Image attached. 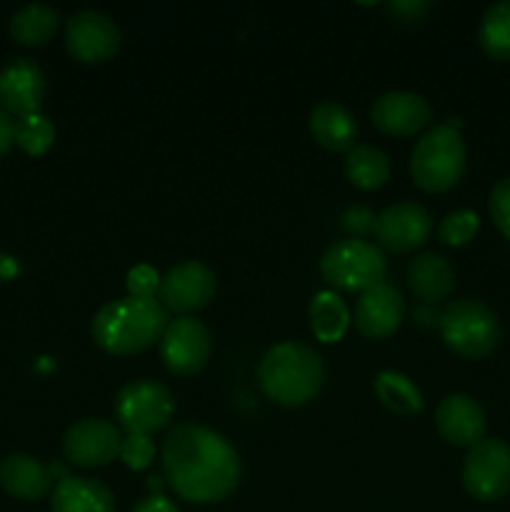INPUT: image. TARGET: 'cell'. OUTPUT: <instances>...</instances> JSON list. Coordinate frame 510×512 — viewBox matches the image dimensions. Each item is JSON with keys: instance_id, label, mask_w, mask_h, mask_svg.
I'll list each match as a JSON object with an SVG mask.
<instances>
[{"instance_id": "1", "label": "cell", "mask_w": 510, "mask_h": 512, "mask_svg": "<svg viewBox=\"0 0 510 512\" xmlns=\"http://www.w3.org/2000/svg\"><path fill=\"white\" fill-rule=\"evenodd\" d=\"M160 458L170 488L195 505L228 498L240 480V458L233 445L203 425H175L165 435Z\"/></svg>"}, {"instance_id": "2", "label": "cell", "mask_w": 510, "mask_h": 512, "mask_svg": "<svg viewBox=\"0 0 510 512\" xmlns=\"http://www.w3.org/2000/svg\"><path fill=\"white\" fill-rule=\"evenodd\" d=\"M168 313L155 298H118L95 313L90 333L108 355H135L155 345L168 328Z\"/></svg>"}, {"instance_id": "3", "label": "cell", "mask_w": 510, "mask_h": 512, "mask_svg": "<svg viewBox=\"0 0 510 512\" xmlns=\"http://www.w3.org/2000/svg\"><path fill=\"white\" fill-rule=\"evenodd\" d=\"M258 380L265 398L285 408H300L310 403L323 388V358L310 345L285 340L263 355Z\"/></svg>"}, {"instance_id": "4", "label": "cell", "mask_w": 510, "mask_h": 512, "mask_svg": "<svg viewBox=\"0 0 510 512\" xmlns=\"http://www.w3.org/2000/svg\"><path fill=\"white\" fill-rule=\"evenodd\" d=\"M468 165L463 135L458 123L435 125L415 143L410 155V175L425 193H445L460 183Z\"/></svg>"}, {"instance_id": "5", "label": "cell", "mask_w": 510, "mask_h": 512, "mask_svg": "<svg viewBox=\"0 0 510 512\" xmlns=\"http://www.w3.org/2000/svg\"><path fill=\"white\" fill-rule=\"evenodd\" d=\"M440 335L455 355L468 360L485 358L500 343L498 315L480 300H453L438 318Z\"/></svg>"}, {"instance_id": "6", "label": "cell", "mask_w": 510, "mask_h": 512, "mask_svg": "<svg viewBox=\"0 0 510 512\" xmlns=\"http://www.w3.org/2000/svg\"><path fill=\"white\" fill-rule=\"evenodd\" d=\"M385 255L378 245L363 238L338 240L330 245L320 258V275L325 283L345 293H365L383 283L385 278Z\"/></svg>"}, {"instance_id": "7", "label": "cell", "mask_w": 510, "mask_h": 512, "mask_svg": "<svg viewBox=\"0 0 510 512\" xmlns=\"http://www.w3.org/2000/svg\"><path fill=\"white\" fill-rule=\"evenodd\" d=\"M115 420L128 435H145L150 438L153 433L163 430L173 418V395L168 388L155 380L140 378L130 380L128 385L118 390L115 395Z\"/></svg>"}, {"instance_id": "8", "label": "cell", "mask_w": 510, "mask_h": 512, "mask_svg": "<svg viewBox=\"0 0 510 512\" xmlns=\"http://www.w3.org/2000/svg\"><path fill=\"white\" fill-rule=\"evenodd\" d=\"M463 488L480 503H495L510 493V445L505 440L485 438L468 450Z\"/></svg>"}, {"instance_id": "9", "label": "cell", "mask_w": 510, "mask_h": 512, "mask_svg": "<svg viewBox=\"0 0 510 512\" xmlns=\"http://www.w3.org/2000/svg\"><path fill=\"white\" fill-rule=\"evenodd\" d=\"M218 290L215 273L200 260H185L170 268L160 280L158 303L165 313H175L180 318H188L190 313H198L213 300Z\"/></svg>"}, {"instance_id": "10", "label": "cell", "mask_w": 510, "mask_h": 512, "mask_svg": "<svg viewBox=\"0 0 510 512\" xmlns=\"http://www.w3.org/2000/svg\"><path fill=\"white\" fill-rule=\"evenodd\" d=\"M123 435L120 428L103 418H85L70 425L63 438L65 460L78 468H103L120 458Z\"/></svg>"}, {"instance_id": "11", "label": "cell", "mask_w": 510, "mask_h": 512, "mask_svg": "<svg viewBox=\"0 0 510 512\" xmlns=\"http://www.w3.org/2000/svg\"><path fill=\"white\" fill-rule=\"evenodd\" d=\"M65 45L75 60L98 65L118 53L120 30L110 15L100 10H80L65 25Z\"/></svg>"}, {"instance_id": "12", "label": "cell", "mask_w": 510, "mask_h": 512, "mask_svg": "<svg viewBox=\"0 0 510 512\" xmlns=\"http://www.w3.org/2000/svg\"><path fill=\"white\" fill-rule=\"evenodd\" d=\"M160 358L173 375L200 373L210 358V330L195 318H175L160 338Z\"/></svg>"}, {"instance_id": "13", "label": "cell", "mask_w": 510, "mask_h": 512, "mask_svg": "<svg viewBox=\"0 0 510 512\" xmlns=\"http://www.w3.org/2000/svg\"><path fill=\"white\" fill-rule=\"evenodd\" d=\"M375 238L380 250L388 253H410L420 248L433 233V218L418 203H395L375 218Z\"/></svg>"}, {"instance_id": "14", "label": "cell", "mask_w": 510, "mask_h": 512, "mask_svg": "<svg viewBox=\"0 0 510 512\" xmlns=\"http://www.w3.org/2000/svg\"><path fill=\"white\" fill-rule=\"evenodd\" d=\"M45 98V73L35 60L15 58L0 68V105L8 115H35Z\"/></svg>"}, {"instance_id": "15", "label": "cell", "mask_w": 510, "mask_h": 512, "mask_svg": "<svg viewBox=\"0 0 510 512\" xmlns=\"http://www.w3.org/2000/svg\"><path fill=\"white\" fill-rule=\"evenodd\" d=\"M435 428L445 443L455 448H475L480 440H485V408L473 398V395L455 393L448 395L435 410Z\"/></svg>"}, {"instance_id": "16", "label": "cell", "mask_w": 510, "mask_h": 512, "mask_svg": "<svg viewBox=\"0 0 510 512\" xmlns=\"http://www.w3.org/2000/svg\"><path fill=\"white\" fill-rule=\"evenodd\" d=\"M430 118H433V110L428 100L408 90H390L380 95L370 110L375 128L385 135H398V138L420 133L430 123Z\"/></svg>"}, {"instance_id": "17", "label": "cell", "mask_w": 510, "mask_h": 512, "mask_svg": "<svg viewBox=\"0 0 510 512\" xmlns=\"http://www.w3.org/2000/svg\"><path fill=\"white\" fill-rule=\"evenodd\" d=\"M405 318V300L393 285L380 283L360 293L355 308V328L370 340H385L400 328Z\"/></svg>"}, {"instance_id": "18", "label": "cell", "mask_w": 510, "mask_h": 512, "mask_svg": "<svg viewBox=\"0 0 510 512\" xmlns=\"http://www.w3.org/2000/svg\"><path fill=\"white\" fill-rule=\"evenodd\" d=\"M310 133H313L315 143L323 145L325 150L333 153H350L358 140V123H355L353 113L343 108L340 103L325 100V103L315 105L310 113Z\"/></svg>"}, {"instance_id": "19", "label": "cell", "mask_w": 510, "mask_h": 512, "mask_svg": "<svg viewBox=\"0 0 510 512\" xmlns=\"http://www.w3.org/2000/svg\"><path fill=\"white\" fill-rule=\"evenodd\" d=\"M50 512H115V498L100 480L68 475L55 485Z\"/></svg>"}, {"instance_id": "20", "label": "cell", "mask_w": 510, "mask_h": 512, "mask_svg": "<svg viewBox=\"0 0 510 512\" xmlns=\"http://www.w3.org/2000/svg\"><path fill=\"white\" fill-rule=\"evenodd\" d=\"M53 475L48 465L25 453H13L0 463V485L8 495L20 500H38L50 490Z\"/></svg>"}, {"instance_id": "21", "label": "cell", "mask_w": 510, "mask_h": 512, "mask_svg": "<svg viewBox=\"0 0 510 512\" xmlns=\"http://www.w3.org/2000/svg\"><path fill=\"white\" fill-rule=\"evenodd\" d=\"M408 285L425 303H443L455 290V270L443 255H415L408 265Z\"/></svg>"}, {"instance_id": "22", "label": "cell", "mask_w": 510, "mask_h": 512, "mask_svg": "<svg viewBox=\"0 0 510 512\" xmlns=\"http://www.w3.org/2000/svg\"><path fill=\"white\" fill-rule=\"evenodd\" d=\"M60 13L45 3H28L10 18V33L23 45H45L58 33Z\"/></svg>"}, {"instance_id": "23", "label": "cell", "mask_w": 510, "mask_h": 512, "mask_svg": "<svg viewBox=\"0 0 510 512\" xmlns=\"http://www.w3.org/2000/svg\"><path fill=\"white\" fill-rule=\"evenodd\" d=\"M345 175L360 190H380L390 178V160L375 145H355L345 158Z\"/></svg>"}, {"instance_id": "24", "label": "cell", "mask_w": 510, "mask_h": 512, "mask_svg": "<svg viewBox=\"0 0 510 512\" xmlns=\"http://www.w3.org/2000/svg\"><path fill=\"white\" fill-rule=\"evenodd\" d=\"M350 325L348 305L330 290H323L310 303V328L320 343H338Z\"/></svg>"}, {"instance_id": "25", "label": "cell", "mask_w": 510, "mask_h": 512, "mask_svg": "<svg viewBox=\"0 0 510 512\" xmlns=\"http://www.w3.org/2000/svg\"><path fill=\"white\" fill-rule=\"evenodd\" d=\"M375 393L385 408L403 418H413L423 410V395H420L418 385L408 375L395 373V370H383L375 378Z\"/></svg>"}, {"instance_id": "26", "label": "cell", "mask_w": 510, "mask_h": 512, "mask_svg": "<svg viewBox=\"0 0 510 512\" xmlns=\"http://www.w3.org/2000/svg\"><path fill=\"white\" fill-rule=\"evenodd\" d=\"M480 48L493 60H510V3H495L480 18Z\"/></svg>"}, {"instance_id": "27", "label": "cell", "mask_w": 510, "mask_h": 512, "mask_svg": "<svg viewBox=\"0 0 510 512\" xmlns=\"http://www.w3.org/2000/svg\"><path fill=\"white\" fill-rule=\"evenodd\" d=\"M55 140V125L45 115L35 113L15 120V143L28 155H45Z\"/></svg>"}, {"instance_id": "28", "label": "cell", "mask_w": 510, "mask_h": 512, "mask_svg": "<svg viewBox=\"0 0 510 512\" xmlns=\"http://www.w3.org/2000/svg\"><path fill=\"white\" fill-rule=\"evenodd\" d=\"M478 228L480 220L473 210H455V213L443 218V223L438 228V238L440 243L458 248V245L470 243L475 238V233H478Z\"/></svg>"}, {"instance_id": "29", "label": "cell", "mask_w": 510, "mask_h": 512, "mask_svg": "<svg viewBox=\"0 0 510 512\" xmlns=\"http://www.w3.org/2000/svg\"><path fill=\"white\" fill-rule=\"evenodd\" d=\"M120 458L130 470H145L155 458L153 440L145 438V435H128L120 445Z\"/></svg>"}, {"instance_id": "30", "label": "cell", "mask_w": 510, "mask_h": 512, "mask_svg": "<svg viewBox=\"0 0 510 512\" xmlns=\"http://www.w3.org/2000/svg\"><path fill=\"white\" fill-rule=\"evenodd\" d=\"M490 215L500 233L510 240V178H503L490 193Z\"/></svg>"}, {"instance_id": "31", "label": "cell", "mask_w": 510, "mask_h": 512, "mask_svg": "<svg viewBox=\"0 0 510 512\" xmlns=\"http://www.w3.org/2000/svg\"><path fill=\"white\" fill-rule=\"evenodd\" d=\"M160 275L158 270L150 268V265H138L128 273V293L133 298H155V293L160 290Z\"/></svg>"}, {"instance_id": "32", "label": "cell", "mask_w": 510, "mask_h": 512, "mask_svg": "<svg viewBox=\"0 0 510 512\" xmlns=\"http://www.w3.org/2000/svg\"><path fill=\"white\" fill-rule=\"evenodd\" d=\"M428 8L430 3H425V0H415V3H403V0L388 3V13L395 15V20H400V23H415Z\"/></svg>"}, {"instance_id": "33", "label": "cell", "mask_w": 510, "mask_h": 512, "mask_svg": "<svg viewBox=\"0 0 510 512\" xmlns=\"http://www.w3.org/2000/svg\"><path fill=\"white\" fill-rule=\"evenodd\" d=\"M130 512H178V508L165 495H148V498L140 500Z\"/></svg>"}, {"instance_id": "34", "label": "cell", "mask_w": 510, "mask_h": 512, "mask_svg": "<svg viewBox=\"0 0 510 512\" xmlns=\"http://www.w3.org/2000/svg\"><path fill=\"white\" fill-rule=\"evenodd\" d=\"M15 143V123L10 120V115L5 113L3 105H0V158L13 148Z\"/></svg>"}, {"instance_id": "35", "label": "cell", "mask_w": 510, "mask_h": 512, "mask_svg": "<svg viewBox=\"0 0 510 512\" xmlns=\"http://www.w3.org/2000/svg\"><path fill=\"white\" fill-rule=\"evenodd\" d=\"M18 273H20L18 260L8 253H0V283H5V280H13Z\"/></svg>"}]
</instances>
